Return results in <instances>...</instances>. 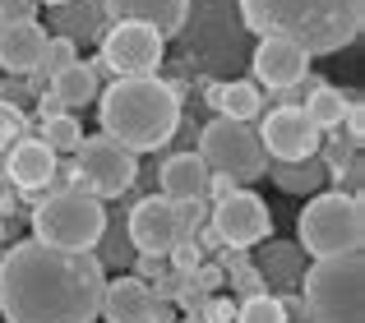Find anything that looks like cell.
<instances>
[{
    "instance_id": "8",
    "label": "cell",
    "mask_w": 365,
    "mask_h": 323,
    "mask_svg": "<svg viewBox=\"0 0 365 323\" xmlns=\"http://www.w3.org/2000/svg\"><path fill=\"white\" fill-rule=\"evenodd\" d=\"M74 171H79V189H88L93 198H120L139 180V157L125 153L120 144H111L107 134H83V144L74 148Z\"/></svg>"
},
{
    "instance_id": "19",
    "label": "cell",
    "mask_w": 365,
    "mask_h": 323,
    "mask_svg": "<svg viewBox=\"0 0 365 323\" xmlns=\"http://www.w3.org/2000/svg\"><path fill=\"white\" fill-rule=\"evenodd\" d=\"M259 245H264V250H259V268H264L273 296H292V291L301 287V272H305V259H310V254L292 240H259Z\"/></svg>"
},
{
    "instance_id": "13",
    "label": "cell",
    "mask_w": 365,
    "mask_h": 323,
    "mask_svg": "<svg viewBox=\"0 0 365 323\" xmlns=\"http://www.w3.org/2000/svg\"><path fill=\"white\" fill-rule=\"evenodd\" d=\"M98 314L107 323H171V305L134 272H116L102 287Z\"/></svg>"
},
{
    "instance_id": "27",
    "label": "cell",
    "mask_w": 365,
    "mask_h": 323,
    "mask_svg": "<svg viewBox=\"0 0 365 323\" xmlns=\"http://www.w3.org/2000/svg\"><path fill=\"white\" fill-rule=\"evenodd\" d=\"M19 139H28V116L14 102H0V185H5V162H9Z\"/></svg>"
},
{
    "instance_id": "24",
    "label": "cell",
    "mask_w": 365,
    "mask_h": 323,
    "mask_svg": "<svg viewBox=\"0 0 365 323\" xmlns=\"http://www.w3.org/2000/svg\"><path fill=\"white\" fill-rule=\"evenodd\" d=\"M93 259H98L102 268H116V272H130L134 263H139V254H134L130 235H125V222H120V213H116V217L107 213V226H102V240L93 245Z\"/></svg>"
},
{
    "instance_id": "22",
    "label": "cell",
    "mask_w": 365,
    "mask_h": 323,
    "mask_svg": "<svg viewBox=\"0 0 365 323\" xmlns=\"http://www.w3.org/2000/svg\"><path fill=\"white\" fill-rule=\"evenodd\" d=\"M98 92L102 88H98V79L88 74V65H83V60H74L70 70H61L51 79V97L61 102L65 111H79V107H88V102H98Z\"/></svg>"
},
{
    "instance_id": "15",
    "label": "cell",
    "mask_w": 365,
    "mask_h": 323,
    "mask_svg": "<svg viewBox=\"0 0 365 323\" xmlns=\"http://www.w3.org/2000/svg\"><path fill=\"white\" fill-rule=\"evenodd\" d=\"M107 23H148L162 42L190 28V0H102Z\"/></svg>"
},
{
    "instance_id": "34",
    "label": "cell",
    "mask_w": 365,
    "mask_h": 323,
    "mask_svg": "<svg viewBox=\"0 0 365 323\" xmlns=\"http://www.w3.org/2000/svg\"><path fill=\"white\" fill-rule=\"evenodd\" d=\"M37 5H46V9H51V5H65V0H37Z\"/></svg>"
},
{
    "instance_id": "30",
    "label": "cell",
    "mask_w": 365,
    "mask_h": 323,
    "mask_svg": "<svg viewBox=\"0 0 365 323\" xmlns=\"http://www.w3.org/2000/svg\"><path fill=\"white\" fill-rule=\"evenodd\" d=\"M37 0H0V28L9 23H24V18H37Z\"/></svg>"
},
{
    "instance_id": "9",
    "label": "cell",
    "mask_w": 365,
    "mask_h": 323,
    "mask_svg": "<svg viewBox=\"0 0 365 323\" xmlns=\"http://www.w3.org/2000/svg\"><path fill=\"white\" fill-rule=\"evenodd\" d=\"M98 42H102L98 60L107 65L111 79H148V74H158L162 55H167V42L148 23H107Z\"/></svg>"
},
{
    "instance_id": "35",
    "label": "cell",
    "mask_w": 365,
    "mask_h": 323,
    "mask_svg": "<svg viewBox=\"0 0 365 323\" xmlns=\"http://www.w3.org/2000/svg\"><path fill=\"white\" fill-rule=\"evenodd\" d=\"M0 235H5V226H0Z\"/></svg>"
},
{
    "instance_id": "5",
    "label": "cell",
    "mask_w": 365,
    "mask_h": 323,
    "mask_svg": "<svg viewBox=\"0 0 365 323\" xmlns=\"http://www.w3.org/2000/svg\"><path fill=\"white\" fill-rule=\"evenodd\" d=\"M296 231H301V250L310 254V259L361 254V245H365V208H361V198L342 194V189H319V194H310Z\"/></svg>"
},
{
    "instance_id": "14",
    "label": "cell",
    "mask_w": 365,
    "mask_h": 323,
    "mask_svg": "<svg viewBox=\"0 0 365 323\" xmlns=\"http://www.w3.org/2000/svg\"><path fill=\"white\" fill-rule=\"evenodd\" d=\"M250 74H255L250 83H259V88L287 92V88H296V83H305L310 55H305L301 46L282 42V37H259L255 51H250Z\"/></svg>"
},
{
    "instance_id": "11",
    "label": "cell",
    "mask_w": 365,
    "mask_h": 323,
    "mask_svg": "<svg viewBox=\"0 0 365 323\" xmlns=\"http://www.w3.org/2000/svg\"><path fill=\"white\" fill-rule=\"evenodd\" d=\"M259 144H264V157L268 162H305L319 153L324 134L310 125L301 107H273L264 120H259Z\"/></svg>"
},
{
    "instance_id": "20",
    "label": "cell",
    "mask_w": 365,
    "mask_h": 323,
    "mask_svg": "<svg viewBox=\"0 0 365 323\" xmlns=\"http://www.w3.org/2000/svg\"><path fill=\"white\" fill-rule=\"evenodd\" d=\"M51 28H61L56 37H70L79 42H98L107 33V9L102 0H65V5H51Z\"/></svg>"
},
{
    "instance_id": "3",
    "label": "cell",
    "mask_w": 365,
    "mask_h": 323,
    "mask_svg": "<svg viewBox=\"0 0 365 323\" xmlns=\"http://www.w3.org/2000/svg\"><path fill=\"white\" fill-rule=\"evenodd\" d=\"M98 120L102 134L120 144L125 153H158L171 144L180 129V92L162 83L158 74L148 79H111V88L98 92Z\"/></svg>"
},
{
    "instance_id": "7",
    "label": "cell",
    "mask_w": 365,
    "mask_h": 323,
    "mask_svg": "<svg viewBox=\"0 0 365 323\" xmlns=\"http://www.w3.org/2000/svg\"><path fill=\"white\" fill-rule=\"evenodd\" d=\"M199 162H204L213 176H232L236 185H250V180H264V144H259L255 125H245V120H208L204 129H199Z\"/></svg>"
},
{
    "instance_id": "29",
    "label": "cell",
    "mask_w": 365,
    "mask_h": 323,
    "mask_svg": "<svg viewBox=\"0 0 365 323\" xmlns=\"http://www.w3.org/2000/svg\"><path fill=\"white\" fill-rule=\"evenodd\" d=\"M236 323H287V314L277 305V296H250L241 305V314H236Z\"/></svg>"
},
{
    "instance_id": "28",
    "label": "cell",
    "mask_w": 365,
    "mask_h": 323,
    "mask_svg": "<svg viewBox=\"0 0 365 323\" xmlns=\"http://www.w3.org/2000/svg\"><path fill=\"white\" fill-rule=\"evenodd\" d=\"M74 60H79V46H74L70 37H46V51H42V65H37V74H42V79L51 83L56 74L70 70Z\"/></svg>"
},
{
    "instance_id": "2",
    "label": "cell",
    "mask_w": 365,
    "mask_h": 323,
    "mask_svg": "<svg viewBox=\"0 0 365 323\" xmlns=\"http://www.w3.org/2000/svg\"><path fill=\"white\" fill-rule=\"evenodd\" d=\"M250 37H282L305 55H333L361 37L365 0H236Z\"/></svg>"
},
{
    "instance_id": "17",
    "label": "cell",
    "mask_w": 365,
    "mask_h": 323,
    "mask_svg": "<svg viewBox=\"0 0 365 323\" xmlns=\"http://www.w3.org/2000/svg\"><path fill=\"white\" fill-rule=\"evenodd\" d=\"M46 51V28L37 18H24V23L0 28V70L9 79H24V74H37Z\"/></svg>"
},
{
    "instance_id": "1",
    "label": "cell",
    "mask_w": 365,
    "mask_h": 323,
    "mask_svg": "<svg viewBox=\"0 0 365 323\" xmlns=\"http://www.w3.org/2000/svg\"><path fill=\"white\" fill-rule=\"evenodd\" d=\"M107 287V268L93 250H51L14 240L0 254V314L5 323H93Z\"/></svg>"
},
{
    "instance_id": "4",
    "label": "cell",
    "mask_w": 365,
    "mask_h": 323,
    "mask_svg": "<svg viewBox=\"0 0 365 323\" xmlns=\"http://www.w3.org/2000/svg\"><path fill=\"white\" fill-rule=\"evenodd\" d=\"M305 282V319L310 323H365V259L338 254V259H314L301 272Z\"/></svg>"
},
{
    "instance_id": "12",
    "label": "cell",
    "mask_w": 365,
    "mask_h": 323,
    "mask_svg": "<svg viewBox=\"0 0 365 323\" xmlns=\"http://www.w3.org/2000/svg\"><path fill=\"white\" fill-rule=\"evenodd\" d=\"M208 217H213V235L222 245H232V250H250V245L268 240V231H273V213H268V203L259 194H250V189H236L232 198L213 203Z\"/></svg>"
},
{
    "instance_id": "25",
    "label": "cell",
    "mask_w": 365,
    "mask_h": 323,
    "mask_svg": "<svg viewBox=\"0 0 365 323\" xmlns=\"http://www.w3.org/2000/svg\"><path fill=\"white\" fill-rule=\"evenodd\" d=\"M301 111L310 116V125L319 129V134H333V129H342V116H347V97H342V88H333V83H314Z\"/></svg>"
},
{
    "instance_id": "32",
    "label": "cell",
    "mask_w": 365,
    "mask_h": 323,
    "mask_svg": "<svg viewBox=\"0 0 365 323\" xmlns=\"http://www.w3.org/2000/svg\"><path fill=\"white\" fill-rule=\"evenodd\" d=\"M213 194V203H222V198H232L236 194V180L232 176H208V189H204V198Z\"/></svg>"
},
{
    "instance_id": "23",
    "label": "cell",
    "mask_w": 365,
    "mask_h": 323,
    "mask_svg": "<svg viewBox=\"0 0 365 323\" xmlns=\"http://www.w3.org/2000/svg\"><path fill=\"white\" fill-rule=\"evenodd\" d=\"M208 97H213L217 116L245 120V125L259 116V107H264V92H259V83H250V79H241V83H222V88H213Z\"/></svg>"
},
{
    "instance_id": "16",
    "label": "cell",
    "mask_w": 365,
    "mask_h": 323,
    "mask_svg": "<svg viewBox=\"0 0 365 323\" xmlns=\"http://www.w3.org/2000/svg\"><path fill=\"white\" fill-rule=\"evenodd\" d=\"M56 166H61V157L51 153V148L42 144V139H19L14 153L5 162V180L19 189V194H46V185H51Z\"/></svg>"
},
{
    "instance_id": "10",
    "label": "cell",
    "mask_w": 365,
    "mask_h": 323,
    "mask_svg": "<svg viewBox=\"0 0 365 323\" xmlns=\"http://www.w3.org/2000/svg\"><path fill=\"white\" fill-rule=\"evenodd\" d=\"M125 235H130L134 254L139 259H167L180 240H195L185 235V222H180V208L162 194H143L134 198V208L125 213Z\"/></svg>"
},
{
    "instance_id": "26",
    "label": "cell",
    "mask_w": 365,
    "mask_h": 323,
    "mask_svg": "<svg viewBox=\"0 0 365 323\" xmlns=\"http://www.w3.org/2000/svg\"><path fill=\"white\" fill-rule=\"evenodd\" d=\"M42 144L51 148L56 157H61V153H70V157H74V148L83 144V125H79V116H74V111L46 116V120H42Z\"/></svg>"
},
{
    "instance_id": "21",
    "label": "cell",
    "mask_w": 365,
    "mask_h": 323,
    "mask_svg": "<svg viewBox=\"0 0 365 323\" xmlns=\"http://www.w3.org/2000/svg\"><path fill=\"white\" fill-rule=\"evenodd\" d=\"M264 176L273 180L282 194H319L329 185V171H324L319 157H305V162H268Z\"/></svg>"
},
{
    "instance_id": "6",
    "label": "cell",
    "mask_w": 365,
    "mask_h": 323,
    "mask_svg": "<svg viewBox=\"0 0 365 323\" xmlns=\"http://www.w3.org/2000/svg\"><path fill=\"white\" fill-rule=\"evenodd\" d=\"M102 226H107V203L88 189H61L33 203V240L51 250H93L102 240Z\"/></svg>"
},
{
    "instance_id": "18",
    "label": "cell",
    "mask_w": 365,
    "mask_h": 323,
    "mask_svg": "<svg viewBox=\"0 0 365 323\" xmlns=\"http://www.w3.org/2000/svg\"><path fill=\"white\" fill-rule=\"evenodd\" d=\"M208 176H213V171L199 162V153H171L167 162H162V171H158L162 198H171V203H190V198H204Z\"/></svg>"
},
{
    "instance_id": "33",
    "label": "cell",
    "mask_w": 365,
    "mask_h": 323,
    "mask_svg": "<svg viewBox=\"0 0 365 323\" xmlns=\"http://www.w3.org/2000/svg\"><path fill=\"white\" fill-rule=\"evenodd\" d=\"M61 111H65V107H61V102L51 97V88H46L42 97H37V120H46V116H61Z\"/></svg>"
},
{
    "instance_id": "31",
    "label": "cell",
    "mask_w": 365,
    "mask_h": 323,
    "mask_svg": "<svg viewBox=\"0 0 365 323\" xmlns=\"http://www.w3.org/2000/svg\"><path fill=\"white\" fill-rule=\"evenodd\" d=\"M361 185H365V157L356 153V157L347 162V171L338 176V189H342V194H351V198H361Z\"/></svg>"
}]
</instances>
